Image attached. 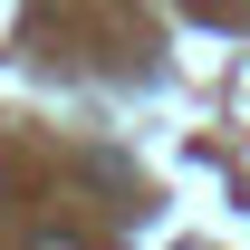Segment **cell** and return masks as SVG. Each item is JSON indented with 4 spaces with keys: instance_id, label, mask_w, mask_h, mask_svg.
Instances as JSON below:
<instances>
[{
    "instance_id": "obj_1",
    "label": "cell",
    "mask_w": 250,
    "mask_h": 250,
    "mask_svg": "<svg viewBox=\"0 0 250 250\" xmlns=\"http://www.w3.org/2000/svg\"><path fill=\"white\" fill-rule=\"evenodd\" d=\"M29 250H87L77 231H29Z\"/></svg>"
}]
</instances>
